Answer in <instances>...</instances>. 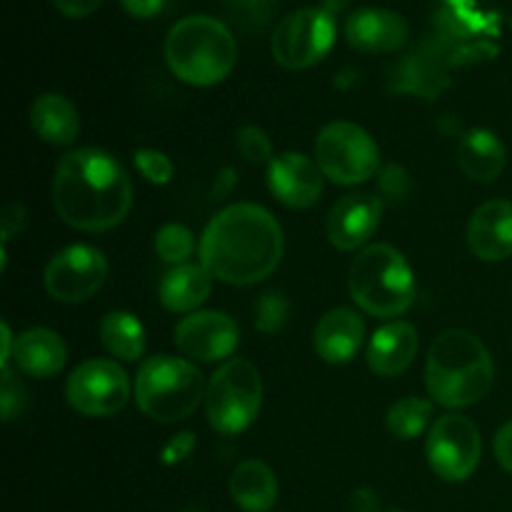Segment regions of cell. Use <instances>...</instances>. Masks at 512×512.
Wrapping results in <instances>:
<instances>
[{"label":"cell","mask_w":512,"mask_h":512,"mask_svg":"<svg viewBox=\"0 0 512 512\" xmlns=\"http://www.w3.org/2000/svg\"><path fill=\"white\" fill-rule=\"evenodd\" d=\"M460 170L475 183H493L505 168V145L493 130L475 128L458 145Z\"/></svg>","instance_id":"obj_22"},{"label":"cell","mask_w":512,"mask_h":512,"mask_svg":"<svg viewBox=\"0 0 512 512\" xmlns=\"http://www.w3.org/2000/svg\"><path fill=\"white\" fill-rule=\"evenodd\" d=\"M235 143H238L240 155H243L248 163L253 165H270L275 160L273 155V143L265 135V130L255 128V125H245L235 135Z\"/></svg>","instance_id":"obj_30"},{"label":"cell","mask_w":512,"mask_h":512,"mask_svg":"<svg viewBox=\"0 0 512 512\" xmlns=\"http://www.w3.org/2000/svg\"><path fill=\"white\" fill-rule=\"evenodd\" d=\"M335 43L333 13L325 8H300L285 15L273 33V58L288 70L313 68Z\"/></svg>","instance_id":"obj_9"},{"label":"cell","mask_w":512,"mask_h":512,"mask_svg":"<svg viewBox=\"0 0 512 512\" xmlns=\"http://www.w3.org/2000/svg\"><path fill=\"white\" fill-rule=\"evenodd\" d=\"M165 63L183 83L210 88L233 73L238 43L220 20L210 15H188L178 20L165 38Z\"/></svg>","instance_id":"obj_4"},{"label":"cell","mask_w":512,"mask_h":512,"mask_svg":"<svg viewBox=\"0 0 512 512\" xmlns=\"http://www.w3.org/2000/svg\"><path fill=\"white\" fill-rule=\"evenodd\" d=\"M393 78L395 90L423 95V98H435L448 85L443 68L438 63H433L430 58H425V55H420V58L418 55H408V60H403L398 65Z\"/></svg>","instance_id":"obj_26"},{"label":"cell","mask_w":512,"mask_h":512,"mask_svg":"<svg viewBox=\"0 0 512 512\" xmlns=\"http://www.w3.org/2000/svg\"><path fill=\"white\" fill-rule=\"evenodd\" d=\"M13 360L30 378L48 380L65 368L68 348L55 330L30 328L15 338Z\"/></svg>","instance_id":"obj_20"},{"label":"cell","mask_w":512,"mask_h":512,"mask_svg":"<svg viewBox=\"0 0 512 512\" xmlns=\"http://www.w3.org/2000/svg\"><path fill=\"white\" fill-rule=\"evenodd\" d=\"M263 408V378L250 360H225L208 383L205 415L213 430L238 435L248 430Z\"/></svg>","instance_id":"obj_7"},{"label":"cell","mask_w":512,"mask_h":512,"mask_svg":"<svg viewBox=\"0 0 512 512\" xmlns=\"http://www.w3.org/2000/svg\"><path fill=\"white\" fill-rule=\"evenodd\" d=\"M240 343L238 323L228 313L198 310L175 325V345L198 363H218L230 358Z\"/></svg>","instance_id":"obj_13"},{"label":"cell","mask_w":512,"mask_h":512,"mask_svg":"<svg viewBox=\"0 0 512 512\" xmlns=\"http://www.w3.org/2000/svg\"><path fill=\"white\" fill-rule=\"evenodd\" d=\"M120 5H123L125 13L133 15V18L148 20L155 18V15L163 10L165 0H120Z\"/></svg>","instance_id":"obj_37"},{"label":"cell","mask_w":512,"mask_h":512,"mask_svg":"<svg viewBox=\"0 0 512 512\" xmlns=\"http://www.w3.org/2000/svg\"><path fill=\"white\" fill-rule=\"evenodd\" d=\"M380 218H383V203L380 198L370 193H348L328 213V240L338 250H358L360 245L368 243L380 228Z\"/></svg>","instance_id":"obj_14"},{"label":"cell","mask_w":512,"mask_h":512,"mask_svg":"<svg viewBox=\"0 0 512 512\" xmlns=\"http://www.w3.org/2000/svg\"><path fill=\"white\" fill-rule=\"evenodd\" d=\"M23 405V385L15 383L10 365H3V390H0V408H3V420H10Z\"/></svg>","instance_id":"obj_33"},{"label":"cell","mask_w":512,"mask_h":512,"mask_svg":"<svg viewBox=\"0 0 512 512\" xmlns=\"http://www.w3.org/2000/svg\"><path fill=\"white\" fill-rule=\"evenodd\" d=\"M155 253L168 265H185L190 255L195 253V238L185 225L168 223L155 235Z\"/></svg>","instance_id":"obj_28"},{"label":"cell","mask_w":512,"mask_h":512,"mask_svg":"<svg viewBox=\"0 0 512 512\" xmlns=\"http://www.w3.org/2000/svg\"><path fill=\"white\" fill-rule=\"evenodd\" d=\"M350 503H353L355 512H378V508H380L378 495H375L370 488L355 490L353 498H350Z\"/></svg>","instance_id":"obj_39"},{"label":"cell","mask_w":512,"mask_h":512,"mask_svg":"<svg viewBox=\"0 0 512 512\" xmlns=\"http://www.w3.org/2000/svg\"><path fill=\"white\" fill-rule=\"evenodd\" d=\"M53 5L68 18H88L103 5V0H53Z\"/></svg>","instance_id":"obj_35"},{"label":"cell","mask_w":512,"mask_h":512,"mask_svg":"<svg viewBox=\"0 0 512 512\" xmlns=\"http://www.w3.org/2000/svg\"><path fill=\"white\" fill-rule=\"evenodd\" d=\"M433 403L425 398H403L388 410V430L400 440H413L428 428Z\"/></svg>","instance_id":"obj_27"},{"label":"cell","mask_w":512,"mask_h":512,"mask_svg":"<svg viewBox=\"0 0 512 512\" xmlns=\"http://www.w3.org/2000/svg\"><path fill=\"white\" fill-rule=\"evenodd\" d=\"M365 340V323L355 310L335 308L315 325V353L330 365L350 363L360 353Z\"/></svg>","instance_id":"obj_18"},{"label":"cell","mask_w":512,"mask_h":512,"mask_svg":"<svg viewBox=\"0 0 512 512\" xmlns=\"http://www.w3.org/2000/svg\"><path fill=\"white\" fill-rule=\"evenodd\" d=\"M230 495L245 512H268L278 503V480L263 460H245L230 478Z\"/></svg>","instance_id":"obj_24"},{"label":"cell","mask_w":512,"mask_h":512,"mask_svg":"<svg viewBox=\"0 0 512 512\" xmlns=\"http://www.w3.org/2000/svg\"><path fill=\"white\" fill-rule=\"evenodd\" d=\"M193 450H195V435L193 433H178V435H173L168 443H165L160 460H163L165 465H178V463H183V460H188L190 455H193Z\"/></svg>","instance_id":"obj_34"},{"label":"cell","mask_w":512,"mask_h":512,"mask_svg":"<svg viewBox=\"0 0 512 512\" xmlns=\"http://www.w3.org/2000/svg\"><path fill=\"white\" fill-rule=\"evenodd\" d=\"M210 290H213V275L205 265H175L160 280V303L170 313H198L200 305L210 298Z\"/></svg>","instance_id":"obj_21"},{"label":"cell","mask_w":512,"mask_h":512,"mask_svg":"<svg viewBox=\"0 0 512 512\" xmlns=\"http://www.w3.org/2000/svg\"><path fill=\"white\" fill-rule=\"evenodd\" d=\"M425 455L438 478L448 483H463L478 470L480 455H483L478 428L465 415H443L430 428Z\"/></svg>","instance_id":"obj_10"},{"label":"cell","mask_w":512,"mask_h":512,"mask_svg":"<svg viewBox=\"0 0 512 512\" xmlns=\"http://www.w3.org/2000/svg\"><path fill=\"white\" fill-rule=\"evenodd\" d=\"M290 318V303L283 293H265L255 303V328L265 335H275Z\"/></svg>","instance_id":"obj_29"},{"label":"cell","mask_w":512,"mask_h":512,"mask_svg":"<svg viewBox=\"0 0 512 512\" xmlns=\"http://www.w3.org/2000/svg\"><path fill=\"white\" fill-rule=\"evenodd\" d=\"M378 188L385 198L390 200H405L410 195V175L408 170L400 168V165H385L380 170Z\"/></svg>","instance_id":"obj_32"},{"label":"cell","mask_w":512,"mask_h":512,"mask_svg":"<svg viewBox=\"0 0 512 512\" xmlns=\"http://www.w3.org/2000/svg\"><path fill=\"white\" fill-rule=\"evenodd\" d=\"M135 168H138L140 173H143V178L153 185H168L175 173L173 160L153 148L135 150Z\"/></svg>","instance_id":"obj_31"},{"label":"cell","mask_w":512,"mask_h":512,"mask_svg":"<svg viewBox=\"0 0 512 512\" xmlns=\"http://www.w3.org/2000/svg\"><path fill=\"white\" fill-rule=\"evenodd\" d=\"M468 245L475 258L498 263L512 255V203L488 200L473 213L468 225Z\"/></svg>","instance_id":"obj_17"},{"label":"cell","mask_w":512,"mask_h":512,"mask_svg":"<svg viewBox=\"0 0 512 512\" xmlns=\"http://www.w3.org/2000/svg\"><path fill=\"white\" fill-rule=\"evenodd\" d=\"M108 278L105 255L93 245H70L45 268V290L60 303H85Z\"/></svg>","instance_id":"obj_12"},{"label":"cell","mask_w":512,"mask_h":512,"mask_svg":"<svg viewBox=\"0 0 512 512\" xmlns=\"http://www.w3.org/2000/svg\"><path fill=\"white\" fill-rule=\"evenodd\" d=\"M235 5H243L245 10H258V8H265V3H268V0H233Z\"/></svg>","instance_id":"obj_42"},{"label":"cell","mask_w":512,"mask_h":512,"mask_svg":"<svg viewBox=\"0 0 512 512\" xmlns=\"http://www.w3.org/2000/svg\"><path fill=\"white\" fill-rule=\"evenodd\" d=\"M0 330H3V358H0V365H8L10 358H13V348H15V338L13 333H10V325L5 323L0 325Z\"/></svg>","instance_id":"obj_41"},{"label":"cell","mask_w":512,"mask_h":512,"mask_svg":"<svg viewBox=\"0 0 512 512\" xmlns=\"http://www.w3.org/2000/svg\"><path fill=\"white\" fill-rule=\"evenodd\" d=\"M70 408L88 418H108L120 413L130 398L125 370L115 360L93 358L80 363L65 383Z\"/></svg>","instance_id":"obj_11"},{"label":"cell","mask_w":512,"mask_h":512,"mask_svg":"<svg viewBox=\"0 0 512 512\" xmlns=\"http://www.w3.org/2000/svg\"><path fill=\"white\" fill-rule=\"evenodd\" d=\"M283 258V230L265 208L238 203L220 210L200 240V265L228 285L268 278Z\"/></svg>","instance_id":"obj_2"},{"label":"cell","mask_w":512,"mask_h":512,"mask_svg":"<svg viewBox=\"0 0 512 512\" xmlns=\"http://www.w3.org/2000/svg\"><path fill=\"white\" fill-rule=\"evenodd\" d=\"M268 188L288 208H310L323 195V170L308 155L290 150L268 165Z\"/></svg>","instance_id":"obj_15"},{"label":"cell","mask_w":512,"mask_h":512,"mask_svg":"<svg viewBox=\"0 0 512 512\" xmlns=\"http://www.w3.org/2000/svg\"><path fill=\"white\" fill-rule=\"evenodd\" d=\"M30 125L35 135L50 145H70L80 133L78 110L58 93H45L35 98L30 108Z\"/></svg>","instance_id":"obj_23"},{"label":"cell","mask_w":512,"mask_h":512,"mask_svg":"<svg viewBox=\"0 0 512 512\" xmlns=\"http://www.w3.org/2000/svg\"><path fill=\"white\" fill-rule=\"evenodd\" d=\"M418 330L405 320L388 323L375 330L368 343V365L380 378H395L405 373L418 355Z\"/></svg>","instance_id":"obj_19"},{"label":"cell","mask_w":512,"mask_h":512,"mask_svg":"<svg viewBox=\"0 0 512 512\" xmlns=\"http://www.w3.org/2000/svg\"><path fill=\"white\" fill-rule=\"evenodd\" d=\"M235 185V170L233 168H225L223 173L218 175V180H215V188H213V195L215 198H223L225 193H228L230 188Z\"/></svg>","instance_id":"obj_40"},{"label":"cell","mask_w":512,"mask_h":512,"mask_svg":"<svg viewBox=\"0 0 512 512\" xmlns=\"http://www.w3.org/2000/svg\"><path fill=\"white\" fill-rule=\"evenodd\" d=\"M408 20L385 8H360L345 20V40L350 48L368 55L395 53L408 43Z\"/></svg>","instance_id":"obj_16"},{"label":"cell","mask_w":512,"mask_h":512,"mask_svg":"<svg viewBox=\"0 0 512 512\" xmlns=\"http://www.w3.org/2000/svg\"><path fill=\"white\" fill-rule=\"evenodd\" d=\"M208 385L198 365L173 355H155L135 375V403L155 423L190 418L205 400Z\"/></svg>","instance_id":"obj_6"},{"label":"cell","mask_w":512,"mask_h":512,"mask_svg":"<svg viewBox=\"0 0 512 512\" xmlns=\"http://www.w3.org/2000/svg\"><path fill=\"white\" fill-rule=\"evenodd\" d=\"M348 288L355 303L375 318H398L415 303V275L400 250L368 245L350 265Z\"/></svg>","instance_id":"obj_5"},{"label":"cell","mask_w":512,"mask_h":512,"mask_svg":"<svg viewBox=\"0 0 512 512\" xmlns=\"http://www.w3.org/2000/svg\"><path fill=\"white\" fill-rule=\"evenodd\" d=\"M315 158L325 178L338 185H360L380 170V150L368 130L338 120L320 130Z\"/></svg>","instance_id":"obj_8"},{"label":"cell","mask_w":512,"mask_h":512,"mask_svg":"<svg viewBox=\"0 0 512 512\" xmlns=\"http://www.w3.org/2000/svg\"><path fill=\"white\" fill-rule=\"evenodd\" d=\"M23 223H25V208L23 205L13 203L5 208V215H3V240H10L15 233H20L23 230Z\"/></svg>","instance_id":"obj_38"},{"label":"cell","mask_w":512,"mask_h":512,"mask_svg":"<svg viewBox=\"0 0 512 512\" xmlns=\"http://www.w3.org/2000/svg\"><path fill=\"white\" fill-rule=\"evenodd\" d=\"M100 343L113 358L135 363L145 353V328L133 313L113 310L100 320Z\"/></svg>","instance_id":"obj_25"},{"label":"cell","mask_w":512,"mask_h":512,"mask_svg":"<svg viewBox=\"0 0 512 512\" xmlns=\"http://www.w3.org/2000/svg\"><path fill=\"white\" fill-rule=\"evenodd\" d=\"M495 365L490 350L468 330H445L433 340L425 363V385L435 403L463 410L490 393Z\"/></svg>","instance_id":"obj_3"},{"label":"cell","mask_w":512,"mask_h":512,"mask_svg":"<svg viewBox=\"0 0 512 512\" xmlns=\"http://www.w3.org/2000/svg\"><path fill=\"white\" fill-rule=\"evenodd\" d=\"M495 458L512 475V420L505 423L495 435Z\"/></svg>","instance_id":"obj_36"},{"label":"cell","mask_w":512,"mask_h":512,"mask_svg":"<svg viewBox=\"0 0 512 512\" xmlns=\"http://www.w3.org/2000/svg\"><path fill=\"white\" fill-rule=\"evenodd\" d=\"M53 205L65 225L83 233L115 228L133 205V183L123 165L100 148H80L55 168Z\"/></svg>","instance_id":"obj_1"}]
</instances>
